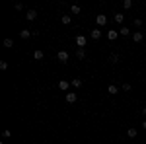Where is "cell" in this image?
Wrapping results in <instances>:
<instances>
[{
  "label": "cell",
  "mask_w": 146,
  "mask_h": 144,
  "mask_svg": "<svg viewBox=\"0 0 146 144\" xmlns=\"http://www.w3.org/2000/svg\"><path fill=\"white\" fill-rule=\"evenodd\" d=\"M96 23H98L100 27L107 25V16H103V14H98V16H96Z\"/></svg>",
  "instance_id": "6da1fadb"
},
{
  "label": "cell",
  "mask_w": 146,
  "mask_h": 144,
  "mask_svg": "<svg viewBox=\"0 0 146 144\" xmlns=\"http://www.w3.org/2000/svg\"><path fill=\"white\" fill-rule=\"evenodd\" d=\"M86 43H88V37H86V35H78V37H76V45H78L80 49H84Z\"/></svg>",
  "instance_id": "7a4b0ae2"
},
{
  "label": "cell",
  "mask_w": 146,
  "mask_h": 144,
  "mask_svg": "<svg viewBox=\"0 0 146 144\" xmlns=\"http://www.w3.org/2000/svg\"><path fill=\"white\" fill-rule=\"evenodd\" d=\"M131 37H133V41H135V43H142V39H144L142 31H133V35H131Z\"/></svg>",
  "instance_id": "3957f363"
},
{
  "label": "cell",
  "mask_w": 146,
  "mask_h": 144,
  "mask_svg": "<svg viewBox=\"0 0 146 144\" xmlns=\"http://www.w3.org/2000/svg\"><path fill=\"white\" fill-rule=\"evenodd\" d=\"M100 37H101V29H100V27H96V29H92V31H90V39L98 41Z\"/></svg>",
  "instance_id": "277c9868"
},
{
  "label": "cell",
  "mask_w": 146,
  "mask_h": 144,
  "mask_svg": "<svg viewBox=\"0 0 146 144\" xmlns=\"http://www.w3.org/2000/svg\"><path fill=\"white\" fill-rule=\"evenodd\" d=\"M68 88H70V82H68V80H58V90L66 92Z\"/></svg>",
  "instance_id": "5b68a950"
},
{
  "label": "cell",
  "mask_w": 146,
  "mask_h": 144,
  "mask_svg": "<svg viewBox=\"0 0 146 144\" xmlns=\"http://www.w3.org/2000/svg\"><path fill=\"white\" fill-rule=\"evenodd\" d=\"M56 58H58L60 62H68V53H66V51H58Z\"/></svg>",
  "instance_id": "8992f818"
},
{
  "label": "cell",
  "mask_w": 146,
  "mask_h": 144,
  "mask_svg": "<svg viewBox=\"0 0 146 144\" xmlns=\"http://www.w3.org/2000/svg\"><path fill=\"white\" fill-rule=\"evenodd\" d=\"M117 37H119V31H117V29H109V31H107V39H109V41H115Z\"/></svg>",
  "instance_id": "52a82bcc"
},
{
  "label": "cell",
  "mask_w": 146,
  "mask_h": 144,
  "mask_svg": "<svg viewBox=\"0 0 146 144\" xmlns=\"http://www.w3.org/2000/svg\"><path fill=\"white\" fill-rule=\"evenodd\" d=\"M70 86H72L74 90L82 88V80H80V78H72V80H70Z\"/></svg>",
  "instance_id": "ba28073f"
},
{
  "label": "cell",
  "mask_w": 146,
  "mask_h": 144,
  "mask_svg": "<svg viewBox=\"0 0 146 144\" xmlns=\"http://www.w3.org/2000/svg\"><path fill=\"white\" fill-rule=\"evenodd\" d=\"M76 100H78V96H76L74 92H68V94H66V101H68V103H74Z\"/></svg>",
  "instance_id": "9c48e42d"
},
{
  "label": "cell",
  "mask_w": 146,
  "mask_h": 144,
  "mask_svg": "<svg viewBox=\"0 0 146 144\" xmlns=\"http://www.w3.org/2000/svg\"><path fill=\"white\" fill-rule=\"evenodd\" d=\"M31 35H33V31H29V29H22V31H20V37H22V39H29Z\"/></svg>",
  "instance_id": "30bf717a"
},
{
  "label": "cell",
  "mask_w": 146,
  "mask_h": 144,
  "mask_svg": "<svg viewBox=\"0 0 146 144\" xmlns=\"http://www.w3.org/2000/svg\"><path fill=\"white\" fill-rule=\"evenodd\" d=\"M25 18H27L29 22H33L35 18H37V12H35V10H27V14H25Z\"/></svg>",
  "instance_id": "8fae6325"
},
{
  "label": "cell",
  "mask_w": 146,
  "mask_h": 144,
  "mask_svg": "<svg viewBox=\"0 0 146 144\" xmlns=\"http://www.w3.org/2000/svg\"><path fill=\"white\" fill-rule=\"evenodd\" d=\"M113 20H115V22H117V23H123V22H125V16H123V14H121V12H117V14L113 16Z\"/></svg>",
  "instance_id": "7c38bea8"
},
{
  "label": "cell",
  "mask_w": 146,
  "mask_h": 144,
  "mask_svg": "<svg viewBox=\"0 0 146 144\" xmlns=\"http://www.w3.org/2000/svg\"><path fill=\"white\" fill-rule=\"evenodd\" d=\"M4 47H6V49H12V47H14V39L6 37V39H4Z\"/></svg>",
  "instance_id": "4fadbf2b"
},
{
  "label": "cell",
  "mask_w": 146,
  "mask_h": 144,
  "mask_svg": "<svg viewBox=\"0 0 146 144\" xmlns=\"http://www.w3.org/2000/svg\"><path fill=\"white\" fill-rule=\"evenodd\" d=\"M33 58H35V60H41V58H43V51H41V49H37V51L33 53Z\"/></svg>",
  "instance_id": "5bb4252c"
},
{
  "label": "cell",
  "mask_w": 146,
  "mask_h": 144,
  "mask_svg": "<svg viewBox=\"0 0 146 144\" xmlns=\"http://www.w3.org/2000/svg\"><path fill=\"white\" fill-rule=\"evenodd\" d=\"M119 33L123 35V37H127V35H131V33H133V31H131V29H129V27H125V25H123V27H121V31H119Z\"/></svg>",
  "instance_id": "9a60e30c"
},
{
  "label": "cell",
  "mask_w": 146,
  "mask_h": 144,
  "mask_svg": "<svg viewBox=\"0 0 146 144\" xmlns=\"http://www.w3.org/2000/svg\"><path fill=\"white\" fill-rule=\"evenodd\" d=\"M107 92H109V94H111V96H115V94H117V92H119V88H117V86H115V84H111V86H109V88H107Z\"/></svg>",
  "instance_id": "2e32d148"
},
{
  "label": "cell",
  "mask_w": 146,
  "mask_h": 144,
  "mask_svg": "<svg viewBox=\"0 0 146 144\" xmlns=\"http://www.w3.org/2000/svg\"><path fill=\"white\" fill-rule=\"evenodd\" d=\"M70 10H72V14H80V12H82V8H80L78 4H72V6H70Z\"/></svg>",
  "instance_id": "e0dca14e"
},
{
  "label": "cell",
  "mask_w": 146,
  "mask_h": 144,
  "mask_svg": "<svg viewBox=\"0 0 146 144\" xmlns=\"http://www.w3.org/2000/svg\"><path fill=\"white\" fill-rule=\"evenodd\" d=\"M127 134H129V138H135V136H136V129H135V127H131V129L127 131Z\"/></svg>",
  "instance_id": "ac0fdd59"
},
{
  "label": "cell",
  "mask_w": 146,
  "mask_h": 144,
  "mask_svg": "<svg viewBox=\"0 0 146 144\" xmlns=\"http://www.w3.org/2000/svg\"><path fill=\"white\" fill-rule=\"evenodd\" d=\"M60 22L64 23V25H68V23L72 22V18H70V16H62V18H60Z\"/></svg>",
  "instance_id": "d6986e66"
},
{
  "label": "cell",
  "mask_w": 146,
  "mask_h": 144,
  "mask_svg": "<svg viewBox=\"0 0 146 144\" xmlns=\"http://www.w3.org/2000/svg\"><path fill=\"white\" fill-rule=\"evenodd\" d=\"M76 56H78V58H84V56H86V51H84V49H78V51H76Z\"/></svg>",
  "instance_id": "ffe728a7"
},
{
  "label": "cell",
  "mask_w": 146,
  "mask_h": 144,
  "mask_svg": "<svg viewBox=\"0 0 146 144\" xmlns=\"http://www.w3.org/2000/svg\"><path fill=\"white\" fill-rule=\"evenodd\" d=\"M131 6H133V2H131V0H123V8H125V10H129Z\"/></svg>",
  "instance_id": "44dd1931"
},
{
  "label": "cell",
  "mask_w": 146,
  "mask_h": 144,
  "mask_svg": "<svg viewBox=\"0 0 146 144\" xmlns=\"http://www.w3.org/2000/svg\"><path fill=\"white\" fill-rule=\"evenodd\" d=\"M109 60H111V62H119V55H117V53H113V55L109 56Z\"/></svg>",
  "instance_id": "7402d4cb"
},
{
  "label": "cell",
  "mask_w": 146,
  "mask_h": 144,
  "mask_svg": "<svg viewBox=\"0 0 146 144\" xmlns=\"http://www.w3.org/2000/svg\"><path fill=\"white\" fill-rule=\"evenodd\" d=\"M135 27H136V29L142 27V20H140V18H135Z\"/></svg>",
  "instance_id": "603a6c76"
},
{
  "label": "cell",
  "mask_w": 146,
  "mask_h": 144,
  "mask_svg": "<svg viewBox=\"0 0 146 144\" xmlns=\"http://www.w3.org/2000/svg\"><path fill=\"white\" fill-rule=\"evenodd\" d=\"M8 68V62L6 60H0V70H6Z\"/></svg>",
  "instance_id": "cb8c5ba5"
},
{
  "label": "cell",
  "mask_w": 146,
  "mask_h": 144,
  "mask_svg": "<svg viewBox=\"0 0 146 144\" xmlns=\"http://www.w3.org/2000/svg\"><path fill=\"white\" fill-rule=\"evenodd\" d=\"M2 136H4V138H10L12 133H10V131H4V133H2Z\"/></svg>",
  "instance_id": "d4e9b609"
},
{
  "label": "cell",
  "mask_w": 146,
  "mask_h": 144,
  "mask_svg": "<svg viewBox=\"0 0 146 144\" xmlns=\"http://www.w3.org/2000/svg\"><path fill=\"white\" fill-rule=\"evenodd\" d=\"M142 129H146V119H144V121H142Z\"/></svg>",
  "instance_id": "484cf974"
},
{
  "label": "cell",
  "mask_w": 146,
  "mask_h": 144,
  "mask_svg": "<svg viewBox=\"0 0 146 144\" xmlns=\"http://www.w3.org/2000/svg\"><path fill=\"white\" fill-rule=\"evenodd\" d=\"M142 113H144V115H146V105H144V107H142Z\"/></svg>",
  "instance_id": "4316f807"
}]
</instances>
